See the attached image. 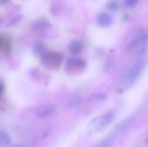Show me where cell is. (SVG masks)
I'll return each instance as SVG.
<instances>
[{
	"label": "cell",
	"mask_w": 148,
	"mask_h": 147,
	"mask_svg": "<svg viewBox=\"0 0 148 147\" xmlns=\"http://www.w3.org/2000/svg\"><path fill=\"white\" fill-rule=\"evenodd\" d=\"M126 47L134 55L143 56L147 49V30L142 27L134 29L127 37Z\"/></svg>",
	"instance_id": "obj_1"
},
{
	"label": "cell",
	"mask_w": 148,
	"mask_h": 147,
	"mask_svg": "<svg viewBox=\"0 0 148 147\" xmlns=\"http://www.w3.org/2000/svg\"><path fill=\"white\" fill-rule=\"evenodd\" d=\"M83 49V43L79 40H74L69 44V51L72 55H79Z\"/></svg>",
	"instance_id": "obj_9"
},
{
	"label": "cell",
	"mask_w": 148,
	"mask_h": 147,
	"mask_svg": "<svg viewBox=\"0 0 148 147\" xmlns=\"http://www.w3.org/2000/svg\"><path fill=\"white\" fill-rule=\"evenodd\" d=\"M11 140L10 137L3 130H0V147H7L10 146Z\"/></svg>",
	"instance_id": "obj_10"
},
{
	"label": "cell",
	"mask_w": 148,
	"mask_h": 147,
	"mask_svg": "<svg viewBox=\"0 0 148 147\" xmlns=\"http://www.w3.org/2000/svg\"><path fill=\"white\" fill-rule=\"evenodd\" d=\"M139 3V0H124V6L127 8H134Z\"/></svg>",
	"instance_id": "obj_14"
},
{
	"label": "cell",
	"mask_w": 148,
	"mask_h": 147,
	"mask_svg": "<svg viewBox=\"0 0 148 147\" xmlns=\"http://www.w3.org/2000/svg\"><path fill=\"white\" fill-rule=\"evenodd\" d=\"M56 107L53 104H44L38 107L35 111L36 117L39 119H47L53 116L56 113Z\"/></svg>",
	"instance_id": "obj_6"
},
{
	"label": "cell",
	"mask_w": 148,
	"mask_h": 147,
	"mask_svg": "<svg viewBox=\"0 0 148 147\" xmlns=\"http://www.w3.org/2000/svg\"><path fill=\"white\" fill-rule=\"evenodd\" d=\"M62 55L55 51H46L42 56L43 64L50 69L58 68L62 62Z\"/></svg>",
	"instance_id": "obj_4"
},
{
	"label": "cell",
	"mask_w": 148,
	"mask_h": 147,
	"mask_svg": "<svg viewBox=\"0 0 148 147\" xmlns=\"http://www.w3.org/2000/svg\"><path fill=\"white\" fill-rule=\"evenodd\" d=\"M147 62L145 59H140L134 62L124 73L121 81L119 84V92H124L127 89L132 88L136 82V81L139 79L141 73L144 71Z\"/></svg>",
	"instance_id": "obj_2"
},
{
	"label": "cell",
	"mask_w": 148,
	"mask_h": 147,
	"mask_svg": "<svg viewBox=\"0 0 148 147\" xmlns=\"http://www.w3.org/2000/svg\"><path fill=\"white\" fill-rule=\"evenodd\" d=\"M111 142H112V139L110 137H108L103 140H101V142H99L95 147H110Z\"/></svg>",
	"instance_id": "obj_13"
},
{
	"label": "cell",
	"mask_w": 148,
	"mask_h": 147,
	"mask_svg": "<svg viewBox=\"0 0 148 147\" xmlns=\"http://www.w3.org/2000/svg\"><path fill=\"white\" fill-rule=\"evenodd\" d=\"M6 44V41L3 36H0V49H2Z\"/></svg>",
	"instance_id": "obj_15"
},
{
	"label": "cell",
	"mask_w": 148,
	"mask_h": 147,
	"mask_svg": "<svg viewBox=\"0 0 148 147\" xmlns=\"http://www.w3.org/2000/svg\"><path fill=\"white\" fill-rule=\"evenodd\" d=\"M33 27H34V30L36 33L44 35V34L48 33V31H49V29L52 28V25L46 19H41V20L36 21Z\"/></svg>",
	"instance_id": "obj_8"
},
{
	"label": "cell",
	"mask_w": 148,
	"mask_h": 147,
	"mask_svg": "<svg viewBox=\"0 0 148 147\" xmlns=\"http://www.w3.org/2000/svg\"><path fill=\"white\" fill-rule=\"evenodd\" d=\"M114 23L113 16L107 11L101 12L97 16V23L101 28H108L110 27Z\"/></svg>",
	"instance_id": "obj_7"
},
{
	"label": "cell",
	"mask_w": 148,
	"mask_h": 147,
	"mask_svg": "<svg viewBox=\"0 0 148 147\" xmlns=\"http://www.w3.org/2000/svg\"><path fill=\"white\" fill-rule=\"evenodd\" d=\"M115 120V113L114 112H108L100 116L95 117L93 119L88 126V132L90 134H98L108 128L110 125Z\"/></svg>",
	"instance_id": "obj_3"
},
{
	"label": "cell",
	"mask_w": 148,
	"mask_h": 147,
	"mask_svg": "<svg viewBox=\"0 0 148 147\" xmlns=\"http://www.w3.org/2000/svg\"><path fill=\"white\" fill-rule=\"evenodd\" d=\"M10 0H0V4H6L9 3Z\"/></svg>",
	"instance_id": "obj_16"
},
{
	"label": "cell",
	"mask_w": 148,
	"mask_h": 147,
	"mask_svg": "<svg viewBox=\"0 0 148 147\" xmlns=\"http://www.w3.org/2000/svg\"><path fill=\"white\" fill-rule=\"evenodd\" d=\"M46 51H47V50H46L44 45H43L42 43H41V42L36 43V44L34 46V48H33V52H34V54H35L36 56L42 57V56L43 55V54H44Z\"/></svg>",
	"instance_id": "obj_11"
},
{
	"label": "cell",
	"mask_w": 148,
	"mask_h": 147,
	"mask_svg": "<svg viewBox=\"0 0 148 147\" xmlns=\"http://www.w3.org/2000/svg\"><path fill=\"white\" fill-rule=\"evenodd\" d=\"M86 68V62L79 57H71L66 62V70L70 75H79Z\"/></svg>",
	"instance_id": "obj_5"
},
{
	"label": "cell",
	"mask_w": 148,
	"mask_h": 147,
	"mask_svg": "<svg viewBox=\"0 0 148 147\" xmlns=\"http://www.w3.org/2000/svg\"><path fill=\"white\" fill-rule=\"evenodd\" d=\"M108 9L109 10H112V11H116L119 10L120 8V3L118 2V0H111L108 2V5H107Z\"/></svg>",
	"instance_id": "obj_12"
}]
</instances>
